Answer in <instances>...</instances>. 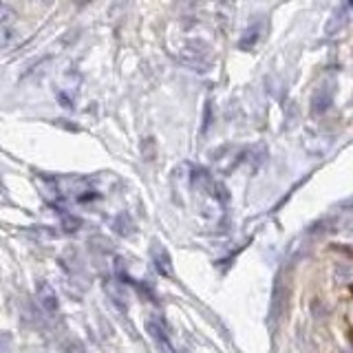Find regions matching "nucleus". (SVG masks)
I'll return each mask as SVG.
<instances>
[{
    "instance_id": "nucleus-1",
    "label": "nucleus",
    "mask_w": 353,
    "mask_h": 353,
    "mask_svg": "<svg viewBox=\"0 0 353 353\" xmlns=\"http://www.w3.org/2000/svg\"><path fill=\"white\" fill-rule=\"evenodd\" d=\"M36 298H38V305L44 314L55 316L60 314V301H58V294H55L53 287L47 281H40L36 285Z\"/></svg>"
},
{
    "instance_id": "nucleus-2",
    "label": "nucleus",
    "mask_w": 353,
    "mask_h": 353,
    "mask_svg": "<svg viewBox=\"0 0 353 353\" xmlns=\"http://www.w3.org/2000/svg\"><path fill=\"white\" fill-rule=\"evenodd\" d=\"M146 331H148V336L152 338L154 347L159 349V353H174V347L170 342L168 331H165V327L159 323V320H146Z\"/></svg>"
},
{
    "instance_id": "nucleus-3",
    "label": "nucleus",
    "mask_w": 353,
    "mask_h": 353,
    "mask_svg": "<svg viewBox=\"0 0 353 353\" xmlns=\"http://www.w3.org/2000/svg\"><path fill=\"white\" fill-rule=\"evenodd\" d=\"M150 256L154 263V270H157L161 276H170L172 274V261H170V254L165 250L161 243H152V250H150Z\"/></svg>"
},
{
    "instance_id": "nucleus-4",
    "label": "nucleus",
    "mask_w": 353,
    "mask_h": 353,
    "mask_svg": "<svg viewBox=\"0 0 353 353\" xmlns=\"http://www.w3.org/2000/svg\"><path fill=\"white\" fill-rule=\"evenodd\" d=\"M349 22V5H342L340 9H336L334 14H331L329 22H327V27L325 31L327 33H334V31H340L342 27H345Z\"/></svg>"
},
{
    "instance_id": "nucleus-5",
    "label": "nucleus",
    "mask_w": 353,
    "mask_h": 353,
    "mask_svg": "<svg viewBox=\"0 0 353 353\" xmlns=\"http://www.w3.org/2000/svg\"><path fill=\"white\" fill-rule=\"evenodd\" d=\"M16 42H18V31L14 27L0 25V49H9Z\"/></svg>"
},
{
    "instance_id": "nucleus-6",
    "label": "nucleus",
    "mask_w": 353,
    "mask_h": 353,
    "mask_svg": "<svg viewBox=\"0 0 353 353\" xmlns=\"http://www.w3.org/2000/svg\"><path fill=\"white\" fill-rule=\"evenodd\" d=\"M18 20V14L14 9H11L9 5L5 3H0V25H5V27H11L14 22Z\"/></svg>"
},
{
    "instance_id": "nucleus-7",
    "label": "nucleus",
    "mask_w": 353,
    "mask_h": 353,
    "mask_svg": "<svg viewBox=\"0 0 353 353\" xmlns=\"http://www.w3.org/2000/svg\"><path fill=\"white\" fill-rule=\"evenodd\" d=\"M62 351H64V353H86V347H84L77 338L69 336V338H66V340L62 342Z\"/></svg>"
},
{
    "instance_id": "nucleus-8",
    "label": "nucleus",
    "mask_w": 353,
    "mask_h": 353,
    "mask_svg": "<svg viewBox=\"0 0 353 353\" xmlns=\"http://www.w3.org/2000/svg\"><path fill=\"white\" fill-rule=\"evenodd\" d=\"M14 351V345H11L9 334H0V353H11Z\"/></svg>"
}]
</instances>
